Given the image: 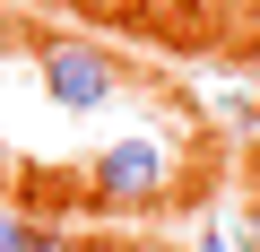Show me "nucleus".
I'll return each instance as SVG.
<instances>
[{"label": "nucleus", "mask_w": 260, "mask_h": 252, "mask_svg": "<svg viewBox=\"0 0 260 252\" xmlns=\"http://www.w3.org/2000/svg\"><path fill=\"white\" fill-rule=\"evenodd\" d=\"M35 78H44V96L70 104V113H95V104L121 96V61H113L104 44H87V35H44V44H35Z\"/></svg>", "instance_id": "1"}, {"label": "nucleus", "mask_w": 260, "mask_h": 252, "mask_svg": "<svg viewBox=\"0 0 260 252\" xmlns=\"http://www.w3.org/2000/svg\"><path fill=\"white\" fill-rule=\"evenodd\" d=\"M174 191V157L156 139H113L95 165H87V200L95 209H156Z\"/></svg>", "instance_id": "2"}, {"label": "nucleus", "mask_w": 260, "mask_h": 252, "mask_svg": "<svg viewBox=\"0 0 260 252\" xmlns=\"http://www.w3.org/2000/svg\"><path fill=\"white\" fill-rule=\"evenodd\" d=\"M191 252H234V243H225V226H200V235H191Z\"/></svg>", "instance_id": "5"}, {"label": "nucleus", "mask_w": 260, "mask_h": 252, "mask_svg": "<svg viewBox=\"0 0 260 252\" xmlns=\"http://www.w3.org/2000/svg\"><path fill=\"white\" fill-rule=\"evenodd\" d=\"M243 252H260V191H251V209H243Z\"/></svg>", "instance_id": "6"}, {"label": "nucleus", "mask_w": 260, "mask_h": 252, "mask_svg": "<svg viewBox=\"0 0 260 252\" xmlns=\"http://www.w3.org/2000/svg\"><path fill=\"white\" fill-rule=\"evenodd\" d=\"M0 252H52V226L18 217V209H0Z\"/></svg>", "instance_id": "3"}, {"label": "nucleus", "mask_w": 260, "mask_h": 252, "mask_svg": "<svg viewBox=\"0 0 260 252\" xmlns=\"http://www.w3.org/2000/svg\"><path fill=\"white\" fill-rule=\"evenodd\" d=\"M113 252H191V243H165V235H130V243H113Z\"/></svg>", "instance_id": "4"}, {"label": "nucleus", "mask_w": 260, "mask_h": 252, "mask_svg": "<svg viewBox=\"0 0 260 252\" xmlns=\"http://www.w3.org/2000/svg\"><path fill=\"white\" fill-rule=\"evenodd\" d=\"M0 174H9V148H0Z\"/></svg>", "instance_id": "7"}]
</instances>
